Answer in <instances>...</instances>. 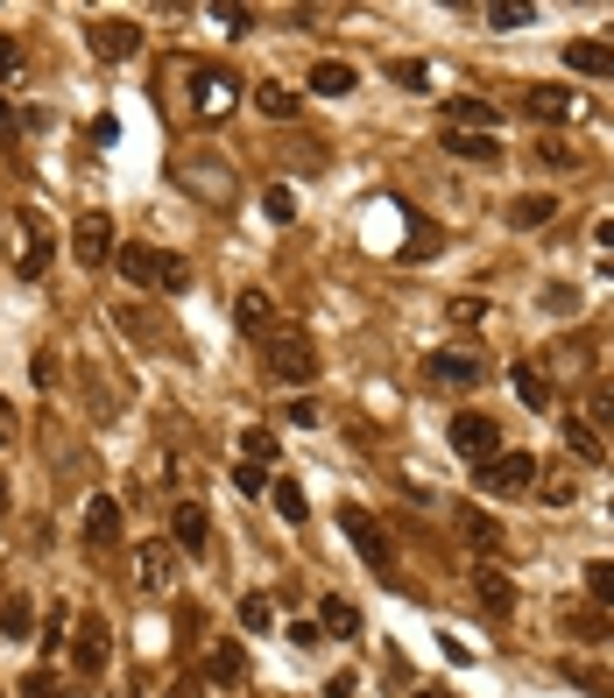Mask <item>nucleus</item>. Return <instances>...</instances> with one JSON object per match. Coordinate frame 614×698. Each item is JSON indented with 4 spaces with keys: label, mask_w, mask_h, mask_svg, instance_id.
Listing matches in <instances>:
<instances>
[{
    "label": "nucleus",
    "mask_w": 614,
    "mask_h": 698,
    "mask_svg": "<svg viewBox=\"0 0 614 698\" xmlns=\"http://www.w3.org/2000/svg\"><path fill=\"white\" fill-rule=\"evenodd\" d=\"M134 572H142L149 593H177V557H170V543H142V551H134Z\"/></svg>",
    "instance_id": "ddd939ff"
},
{
    "label": "nucleus",
    "mask_w": 614,
    "mask_h": 698,
    "mask_svg": "<svg viewBox=\"0 0 614 698\" xmlns=\"http://www.w3.org/2000/svg\"><path fill=\"white\" fill-rule=\"evenodd\" d=\"M601 276H607V283H614V255H607V261H601Z\"/></svg>",
    "instance_id": "603ef678"
},
{
    "label": "nucleus",
    "mask_w": 614,
    "mask_h": 698,
    "mask_svg": "<svg viewBox=\"0 0 614 698\" xmlns=\"http://www.w3.org/2000/svg\"><path fill=\"white\" fill-rule=\"evenodd\" d=\"M85 536H92V543H113V536H121V501H113V494H92V501H85Z\"/></svg>",
    "instance_id": "dca6fc26"
},
{
    "label": "nucleus",
    "mask_w": 614,
    "mask_h": 698,
    "mask_svg": "<svg viewBox=\"0 0 614 698\" xmlns=\"http://www.w3.org/2000/svg\"><path fill=\"white\" fill-rule=\"evenodd\" d=\"M417 698H452V691H417Z\"/></svg>",
    "instance_id": "864d4df0"
},
{
    "label": "nucleus",
    "mask_w": 614,
    "mask_h": 698,
    "mask_svg": "<svg viewBox=\"0 0 614 698\" xmlns=\"http://www.w3.org/2000/svg\"><path fill=\"white\" fill-rule=\"evenodd\" d=\"M234 100H241V78L234 71H198V78H191V113H198V121L234 113Z\"/></svg>",
    "instance_id": "423d86ee"
},
{
    "label": "nucleus",
    "mask_w": 614,
    "mask_h": 698,
    "mask_svg": "<svg viewBox=\"0 0 614 698\" xmlns=\"http://www.w3.org/2000/svg\"><path fill=\"white\" fill-rule=\"evenodd\" d=\"M551 219H559V198H544V191H530V198L509 205V226L515 233H536V226H551Z\"/></svg>",
    "instance_id": "2eb2a0df"
},
{
    "label": "nucleus",
    "mask_w": 614,
    "mask_h": 698,
    "mask_svg": "<svg viewBox=\"0 0 614 698\" xmlns=\"http://www.w3.org/2000/svg\"><path fill=\"white\" fill-rule=\"evenodd\" d=\"M446 148L467 155V163H494V142H488V134H452V127H446Z\"/></svg>",
    "instance_id": "cd10ccee"
},
{
    "label": "nucleus",
    "mask_w": 614,
    "mask_h": 698,
    "mask_svg": "<svg viewBox=\"0 0 614 698\" xmlns=\"http://www.w3.org/2000/svg\"><path fill=\"white\" fill-rule=\"evenodd\" d=\"M241 670H247V664H241V649H234V643H226V649H213V677H219V685H234Z\"/></svg>",
    "instance_id": "f704fd0d"
},
{
    "label": "nucleus",
    "mask_w": 614,
    "mask_h": 698,
    "mask_svg": "<svg viewBox=\"0 0 614 698\" xmlns=\"http://www.w3.org/2000/svg\"><path fill=\"white\" fill-rule=\"evenodd\" d=\"M255 106L268 113V121H290V113H297V92H283V85H262V92H255Z\"/></svg>",
    "instance_id": "c85d7f7f"
},
{
    "label": "nucleus",
    "mask_w": 614,
    "mask_h": 698,
    "mask_svg": "<svg viewBox=\"0 0 614 698\" xmlns=\"http://www.w3.org/2000/svg\"><path fill=\"white\" fill-rule=\"evenodd\" d=\"M530 14H536V8H488V22H494V29H523Z\"/></svg>",
    "instance_id": "ea45409f"
},
{
    "label": "nucleus",
    "mask_w": 614,
    "mask_h": 698,
    "mask_svg": "<svg viewBox=\"0 0 614 698\" xmlns=\"http://www.w3.org/2000/svg\"><path fill=\"white\" fill-rule=\"evenodd\" d=\"M22 240H29V255L14 261L22 276H43V261H50V233H43V219H22Z\"/></svg>",
    "instance_id": "412c9836"
},
{
    "label": "nucleus",
    "mask_w": 614,
    "mask_h": 698,
    "mask_svg": "<svg viewBox=\"0 0 614 698\" xmlns=\"http://www.w3.org/2000/svg\"><path fill=\"white\" fill-rule=\"evenodd\" d=\"M523 106L536 113V121H572V113H586V100H580L572 85H530Z\"/></svg>",
    "instance_id": "9b49d317"
},
{
    "label": "nucleus",
    "mask_w": 614,
    "mask_h": 698,
    "mask_svg": "<svg viewBox=\"0 0 614 698\" xmlns=\"http://www.w3.org/2000/svg\"><path fill=\"white\" fill-rule=\"evenodd\" d=\"M459 522H467V536H473V551H502V530L481 515V509H459Z\"/></svg>",
    "instance_id": "bb28decb"
},
{
    "label": "nucleus",
    "mask_w": 614,
    "mask_h": 698,
    "mask_svg": "<svg viewBox=\"0 0 614 698\" xmlns=\"http://www.w3.org/2000/svg\"><path fill=\"white\" fill-rule=\"evenodd\" d=\"M452 318H459V325H481V318H488V304H481V297H459V304H452Z\"/></svg>",
    "instance_id": "79ce46f5"
},
{
    "label": "nucleus",
    "mask_w": 614,
    "mask_h": 698,
    "mask_svg": "<svg viewBox=\"0 0 614 698\" xmlns=\"http://www.w3.org/2000/svg\"><path fill=\"white\" fill-rule=\"evenodd\" d=\"M0 127H14V106L8 100H0Z\"/></svg>",
    "instance_id": "3c124183"
},
{
    "label": "nucleus",
    "mask_w": 614,
    "mask_h": 698,
    "mask_svg": "<svg viewBox=\"0 0 614 698\" xmlns=\"http://www.w3.org/2000/svg\"><path fill=\"white\" fill-rule=\"evenodd\" d=\"M473 480H481L488 501H515V494H530L536 459H530V452H494L488 465H473Z\"/></svg>",
    "instance_id": "7ed1b4c3"
},
{
    "label": "nucleus",
    "mask_w": 614,
    "mask_h": 698,
    "mask_svg": "<svg viewBox=\"0 0 614 698\" xmlns=\"http://www.w3.org/2000/svg\"><path fill=\"white\" fill-rule=\"evenodd\" d=\"M318 620H325V628H332V635H354V628H360V607H354V599H339V593H325Z\"/></svg>",
    "instance_id": "b1692460"
},
{
    "label": "nucleus",
    "mask_w": 614,
    "mask_h": 698,
    "mask_svg": "<svg viewBox=\"0 0 614 698\" xmlns=\"http://www.w3.org/2000/svg\"><path fill=\"white\" fill-rule=\"evenodd\" d=\"M580 423H614V388H607V381L586 388V417H580Z\"/></svg>",
    "instance_id": "7c9ffc66"
},
{
    "label": "nucleus",
    "mask_w": 614,
    "mask_h": 698,
    "mask_svg": "<svg viewBox=\"0 0 614 698\" xmlns=\"http://www.w3.org/2000/svg\"><path fill=\"white\" fill-rule=\"evenodd\" d=\"M113 268H121L127 283H142V289H184V283H191V268H184L177 255H163V247H149V240L113 247Z\"/></svg>",
    "instance_id": "f03ea898"
},
{
    "label": "nucleus",
    "mask_w": 614,
    "mask_h": 698,
    "mask_svg": "<svg viewBox=\"0 0 614 698\" xmlns=\"http://www.w3.org/2000/svg\"><path fill=\"white\" fill-rule=\"evenodd\" d=\"M29 374H35V388H50V381H57V353H50V346L35 353V367H29Z\"/></svg>",
    "instance_id": "a18cd8bd"
},
{
    "label": "nucleus",
    "mask_w": 614,
    "mask_h": 698,
    "mask_svg": "<svg viewBox=\"0 0 614 698\" xmlns=\"http://www.w3.org/2000/svg\"><path fill=\"white\" fill-rule=\"evenodd\" d=\"M509 381H515V396H523V410H551V381L536 374V367H509Z\"/></svg>",
    "instance_id": "6ab92c4d"
},
{
    "label": "nucleus",
    "mask_w": 614,
    "mask_h": 698,
    "mask_svg": "<svg viewBox=\"0 0 614 698\" xmlns=\"http://www.w3.org/2000/svg\"><path fill=\"white\" fill-rule=\"evenodd\" d=\"M268 325H276V310H268V297H262V289H241V332H268Z\"/></svg>",
    "instance_id": "5701e85b"
},
{
    "label": "nucleus",
    "mask_w": 614,
    "mask_h": 698,
    "mask_svg": "<svg viewBox=\"0 0 614 698\" xmlns=\"http://www.w3.org/2000/svg\"><path fill=\"white\" fill-rule=\"evenodd\" d=\"M446 127H452V134H488V127H494V106H488V100H452V106H446Z\"/></svg>",
    "instance_id": "f3484780"
},
{
    "label": "nucleus",
    "mask_w": 614,
    "mask_h": 698,
    "mask_svg": "<svg viewBox=\"0 0 614 698\" xmlns=\"http://www.w3.org/2000/svg\"><path fill=\"white\" fill-rule=\"evenodd\" d=\"M268 620H276V607H268L262 593H247L241 599V628H268Z\"/></svg>",
    "instance_id": "72a5a7b5"
},
{
    "label": "nucleus",
    "mask_w": 614,
    "mask_h": 698,
    "mask_svg": "<svg viewBox=\"0 0 614 698\" xmlns=\"http://www.w3.org/2000/svg\"><path fill=\"white\" fill-rule=\"evenodd\" d=\"M262 360H268V374L290 381V388L318 381V346H311L304 325H268V332H262Z\"/></svg>",
    "instance_id": "f257e3e1"
},
{
    "label": "nucleus",
    "mask_w": 614,
    "mask_h": 698,
    "mask_svg": "<svg viewBox=\"0 0 614 698\" xmlns=\"http://www.w3.org/2000/svg\"><path fill=\"white\" fill-rule=\"evenodd\" d=\"M234 487H241V494H262L268 473H262V465H234Z\"/></svg>",
    "instance_id": "58836bf2"
},
{
    "label": "nucleus",
    "mask_w": 614,
    "mask_h": 698,
    "mask_svg": "<svg viewBox=\"0 0 614 698\" xmlns=\"http://www.w3.org/2000/svg\"><path fill=\"white\" fill-rule=\"evenodd\" d=\"M593 240H601V247H614V219H601V226H593Z\"/></svg>",
    "instance_id": "8fccbe9b"
},
{
    "label": "nucleus",
    "mask_w": 614,
    "mask_h": 698,
    "mask_svg": "<svg viewBox=\"0 0 614 698\" xmlns=\"http://www.w3.org/2000/svg\"><path fill=\"white\" fill-rule=\"evenodd\" d=\"M396 85H410V92H424V64H389Z\"/></svg>",
    "instance_id": "c03bdc74"
},
{
    "label": "nucleus",
    "mask_w": 614,
    "mask_h": 698,
    "mask_svg": "<svg viewBox=\"0 0 614 698\" xmlns=\"http://www.w3.org/2000/svg\"><path fill=\"white\" fill-rule=\"evenodd\" d=\"M170 536H177L184 557H205V543H213V515H205L198 501H177V509H170Z\"/></svg>",
    "instance_id": "1a4fd4ad"
},
{
    "label": "nucleus",
    "mask_w": 614,
    "mask_h": 698,
    "mask_svg": "<svg viewBox=\"0 0 614 698\" xmlns=\"http://www.w3.org/2000/svg\"><path fill=\"white\" fill-rule=\"evenodd\" d=\"M276 509H283V522H304V515H311V501H304L297 480H276Z\"/></svg>",
    "instance_id": "c756f323"
},
{
    "label": "nucleus",
    "mask_w": 614,
    "mask_h": 698,
    "mask_svg": "<svg viewBox=\"0 0 614 698\" xmlns=\"http://www.w3.org/2000/svg\"><path fill=\"white\" fill-rule=\"evenodd\" d=\"M424 381H431V388H473V381H481V360H473V353H452V346H438V353L424 360Z\"/></svg>",
    "instance_id": "9d476101"
},
{
    "label": "nucleus",
    "mask_w": 614,
    "mask_h": 698,
    "mask_svg": "<svg viewBox=\"0 0 614 698\" xmlns=\"http://www.w3.org/2000/svg\"><path fill=\"white\" fill-rule=\"evenodd\" d=\"M22 698H64V685H57L50 670H29V677H22Z\"/></svg>",
    "instance_id": "c9c22d12"
},
{
    "label": "nucleus",
    "mask_w": 614,
    "mask_h": 698,
    "mask_svg": "<svg viewBox=\"0 0 614 698\" xmlns=\"http://www.w3.org/2000/svg\"><path fill=\"white\" fill-rule=\"evenodd\" d=\"M586 593L601 599V607H614V557H601V565H586Z\"/></svg>",
    "instance_id": "2f4dec72"
},
{
    "label": "nucleus",
    "mask_w": 614,
    "mask_h": 698,
    "mask_svg": "<svg viewBox=\"0 0 614 698\" xmlns=\"http://www.w3.org/2000/svg\"><path fill=\"white\" fill-rule=\"evenodd\" d=\"M544 501H551V509H572V501H580V487H572V480H551Z\"/></svg>",
    "instance_id": "37998d69"
},
{
    "label": "nucleus",
    "mask_w": 614,
    "mask_h": 698,
    "mask_svg": "<svg viewBox=\"0 0 614 698\" xmlns=\"http://www.w3.org/2000/svg\"><path fill=\"white\" fill-rule=\"evenodd\" d=\"M85 43H92V57H106V64H127V57L142 50V29H134L127 14H106V22L85 29Z\"/></svg>",
    "instance_id": "0eeeda50"
},
{
    "label": "nucleus",
    "mask_w": 614,
    "mask_h": 698,
    "mask_svg": "<svg viewBox=\"0 0 614 698\" xmlns=\"http://www.w3.org/2000/svg\"><path fill=\"white\" fill-rule=\"evenodd\" d=\"M219 22H226V35H247V22H255V14H247V8H219Z\"/></svg>",
    "instance_id": "49530a36"
},
{
    "label": "nucleus",
    "mask_w": 614,
    "mask_h": 698,
    "mask_svg": "<svg viewBox=\"0 0 614 698\" xmlns=\"http://www.w3.org/2000/svg\"><path fill=\"white\" fill-rule=\"evenodd\" d=\"M0 628H8L14 643H22V635L35 628V614H29V599H22V593H8V599H0Z\"/></svg>",
    "instance_id": "a878e982"
},
{
    "label": "nucleus",
    "mask_w": 614,
    "mask_h": 698,
    "mask_svg": "<svg viewBox=\"0 0 614 698\" xmlns=\"http://www.w3.org/2000/svg\"><path fill=\"white\" fill-rule=\"evenodd\" d=\"M559 431H565V444H572V459H607V444H601V431H593V423H580V417H565L559 423Z\"/></svg>",
    "instance_id": "a211bd4d"
},
{
    "label": "nucleus",
    "mask_w": 614,
    "mask_h": 698,
    "mask_svg": "<svg viewBox=\"0 0 614 698\" xmlns=\"http://www.w3.org/2000/svg\"><path fill=\"white\" fill-rule=\"evenodd\" d=\"M565 64L580 78H614V43H593V35H580V43H565Z\"/></svg>",
    "instance_id": "4468645a"
},
{
    "label": "nucleus",
    "mask_w": 614,
    "mask_h": 698,
    "mask_svg": "<svg viewBox=\"0 0 614 698\" xmlns=\"http://www.w3.org/2000/svg\"><path fill=\"white\" fill-rule=\"evenodd\" d=\"M85 134H92V148H113V142H121V121H113V113H100Z\"/></svg>",
    "instance_id": "4c0bfd02"
},
{
    "label": "nucleus",
    "mask_w": 614,
    "mask_h": 698,
    "mask_svg": "<svg viewBox=\"0 0 614 698\" xmlns=\"http://www.w3.org/2000/svg\"><path fill=\"white\" fill-rule=\"evenodd\" d=\"M177 184L184 191H205V205L234 198V170H219V163H177Z\"/></svg>",
    "instance_id": "f8f14e48"
},
{
    "label": "nucleus",
    "mask_w": 614,
    "mask_h": 698,
    "mask_svg": "<svg viewBox=\"0 0 614 698\" xmlns=\"http://www.w3.org/2000/svg\"><path fill=\"white\" fill-rule=\"evenodd\" d=\"M536 163H551V170H572V148H565V142H536Z\"/></svg>",
    "instance_id": "a19ab883"
},
{
    "label": "nucleus",
    "mask_w": 614,
    "mask_h": 698,
    "mask_svg": "<svg viewBox=\"0 0 614 698\" xmlns=\"http://www.w3.org/2000/svg\"><path fill=\"white\" fill-rule=\"evenodd\" d=\"M268 219H276V226H290V219H297V191H290V184L268 191Z\"/></svg>",
    "instance_id": "473e14b6"
},
{
    "label": "nucleus",
    "mask_w": 614,
    "mask_h": 698,
    "mask_svg": "<svg viewBox=\"0 0 614 698\" xmlns=\"http://www.w3.org/2000/svg\"><path fill=\"white\" fill-rule=\"evenodd\" d=\"M8 438H14V402L0 396V444H8Z\"/></svg>",
    "instance_id": "de8ad7c7"
},
{
    "label": "nucleus",
    "mask_w": 614,
    "mask_h": 698,
    "mask_svg": "<svg viewBox=\"0 0 614 698\" xmlns=\"http://www.w3.org/2000/svg\"><path fill=\"white\" fill-rule=\"evenodd\" d=\"M354 85H360L354 64H318V71H311V92H325V100H347Z\"/></svg>",
    "instance_id": "aec40b11"
},
{
    "label": "nucleus",
    "mask_w": 614,
    "mask_h": 698,
    "mask_svg": "<svg viewBox=\"0 0 614 698\" xmlns=\"http://www.w3.org/2000/svg\"><path fill=\"white\" fill-rule=\"evenodd\" d=\"M446 438H452V452H459V459H473V465H488L494 452H502V423L481 417V410L452 417V423H446Z\"/></svg>",
    "instance_id": "39448f33"
},
{
    "label": "nucleus",
    "mask_w": 614,
    "mask_h": 698,
    "mask_svg": "<svg viewBox=\"0 0 614 698\" xmlns=\"http://www.w3.org/2000/svg\"><path fill=\"white\" fill-rule=\"evenodd\" d=\"M241 452H247V465H262V459H276V438H268V431H247Z\"/></svg>",
    "instance_id": "e433bc0d"
},
{
    "label": "nucleus",
    "mask_w": 614,
    "mask_h": 698,
    "mask_svg": "<svg viewBox=\"0 0 614 698\" xmlns=\"http://www.w3.org/2000/svg\"><path fill=\"white\" fill-rule=\"evenodd\" d=\"M481 607L488 614H515V586H509L502 572H481Z\"/></svg>",
    "instance_id": "393cba45"
},
{
    "label": "nucleus",
    "mask_w": 614,
    "mask_h": 698,
    "mask_svg": "<svg viewBox=\"0 0 614 698\" xmlns=\"http://www.w3.org/2000/svg\"><path fill=\"white\" fill-rule=\"evenodd\" d=\"M71 255H79L85 268L113 261V219H106V212H79V226H71Z\"/></svg>",
    "instance_id": "6e6552de"
},
{
    "label": "nucleus",
    "mask_w": 614,
    "mask_h": 698,
    "mask_svg": "<svg viewBox=\"0 0 614 698\" xmlns=\"http://www.w3.org/2000/svg\"><path fill=\"white\" fill-rule=\"evenodd\" d=\"M79 670L85 677L106 670V628H100V620H85V635H79Z\"/></svg>",
    "instance_id": "4be33fe9"
},
{
    "label": "nucleus",
    "mask_w": 614,
    "mask_h": 698,
    "mask_svg": "<svg viewBox=\"0 0 614 698\" xmlns=\"http://www.w3.org/2000/svg\"><path fill=\"white\" fill-rule=\"evenodd\" d=\"M339 530H347V536H354V551H360V565H368L375 578H396V557H389V536H381V522H375L368 509H354V501H347V509H339Z\"/></svg>",
    "instance_id": "20e7f679"
},
{
    "label": "nucleus",
    "mask_w": 614,
    "mask_h": 698,
    "mask_svg": "<svg viewBox=\"0 0 614 698\" xmlns=\"http://www.w3.org/2000/svg\"><path fill=\"white\" fill-rule=\"evenodd\" d=\"M0 509H8V487H0Z\"/></svg>",
    "instance_id": "5fc2aeb1"
},
{
    "label": "nucleus",
    "mask_w": 614,
    "mask_h": 698,
    "mask_svg": "<svg viewBox=\"0 0 614 698\" xmlns=\"http://www.w3.org/2000/svg\"><path fill=\"white\" fill-rule=\"evenodd\" d=\"M14 64H22V57H14V43H8V35H0V78H8Z\"/></svg>",
    "instance_id": "09e8293b"
}]
</instances>
